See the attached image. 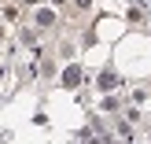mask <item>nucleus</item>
<instances>
[{
	"instance_id": "20e7f679",
	"label": "nucleus",
	"mask_w": 151,
	"mask_h": 144,
	"mask_svg": "<svg viewBox=\"0 0 151 144\" xmlns=\"http://www.w3.org/2000/svg\"><path fill=\"white\" fill-rule=\"evenodd\" d=\"M78 7H81V11H88V7H92V0H78Z\"/></svg>"
},
{
	"instance_id": "f03ea898",
	"label": "nucleus",
	"mask_w": 151,
	"mask_h": 144,
	"mask_svg": "<svg viewBox=\"0 0 151 144\" xmlns=\"http://www.w3.org/2000/svg\"><path fill=\"white\" fill-rule=\"evenodd\" d=\"M0 19L15 22V19H19V4H0Z\"/></svg>"
},
{
	"instance_id": "f257e3e1",
	"label": "nucleus",
	"mask_w": 151,
	"mask_h": 144,
	"mask_svg": "<svg viewBox=\"0 0 151 144\" xmlns=\"http://www.w3.org/2000/svg\"><path fill=\"white\" fill-rule=\"evenodd\" d=\"M33 26H41V30L55 26V11H52V7H37L33 11Z\"/></svg>"
},
{
	"instance_id": "7ed1b4c3",
	"label": "nucleus",
	"mask_w": 151,
	"mask_h": 144,
	"mask_svg": "<svg viewBox=\"0 0 151 144\" xmlns=\"http://www.w3.org/2000/svg\"><path fill=\"white\" fill-rule=\"evenodd\" d=\"M63 81H66V85H78V67H70V70L63 74Z\"/></svg>"
}]
</instances>
